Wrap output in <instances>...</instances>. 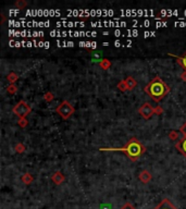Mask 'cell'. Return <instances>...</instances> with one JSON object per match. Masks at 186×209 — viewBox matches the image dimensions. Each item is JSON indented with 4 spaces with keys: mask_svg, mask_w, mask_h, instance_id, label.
<instances>
[{
    "mask_svg": "<svg viewBox=\"0 0 186 209\" xmlns=\"http://www.w3.org/2000/svg\"><path fill=\"white\" fill-rule=\"evenodd\" d=\"M101 152H124L126 154V156L129 157L132 161H136L137 159H139V157L146 152V148L138 139L135 137H132L129 142L126 143V145L120 148H100Z\"/></svg>",
    "mask_w": 186,
    "mask_h": 209,
    "instance_id": "cell-1",
    "label": "cell"
},
{
    "mask_svg": "<svg viewBox=\"0 0 186 209\" xmlns=\"http://www.w3.org/2000/svg\"><path fill=\"white\" fill-rule=\"evenodd\" d=\"M169 92H170V87L159 76L155 77L154 80L149 83L148 85H146V87H145V93H147L151 97V99L156 102L160 101L164 96H166V95L169 94Z\"/></svg>",
    "mask_w": 186,
    "mask_h": 209,
    "instance_id": "cell-2",
    "label": "cell"
},
{
    "mask_svg": "<svg viewBox=\"0 0 186 209\" xmlns=\"http://www.w3.org/2000/svg\"><path fill=\"white\" fill-rule=\"evenodd\" d=\"M74 111H75L74 107H73L72 105L70 104L67 100H63V101L56 108V112H57L62 119H64V120L69 119V118L74 113Z\"/></svg>",
    "mask_w": 186,
    "mask_h": 209,
    "instance_id": "cell-3",
    "label": "cell"
},
{
    "mask_svg": "<svg viewBox=\"0 0 186 209\" xmlns=\"http://www.w3.org/2000/svg\"><path fill=\"white\" fill-rule=\"evenodd\" d=\"M12 111L16 117L19 118H26V116H28L32 111V108L26 104V101L24 100H20L15 105L14 107L12 108Z\"/></svg>",
    "mask_w": 186,
    "mask_h": 209,
    "instance_id": "cell-4",
    "label": "cell"
},
{
    "mask_svg": "<svg viewBox=\"0 0 186 209\" xmlns=\"http://www.w3.org/2000/svg\"><path fill=\"white\" fill-rule=\"evenodd\" d=\"M138 112L144 119L148 120L152 117V115H155V108H152L151 105L149 104V102H145L138 109Z\"/></svg>",
    "mask_w": 186,
    "mask_h": 209,
    "instance_id": "cell-5",
    "label": "cell"
},
{
    "mask_svg": "<svg viewBox=\"0 0 186 209\" xmlns=\"http://www.w3.org/2000/svg\"><path fill=\"white\" fill-rule=\"evenodd\" d=\"M51 180H52L53 182H55V183H56L57 185H59V184H61L62 182L64 181V180H65V177H64V174L62 173L61 171H57V172H55V173L52 174Z\"/></svg>",
    "mask_w": 186,
    "mask_h": 209,
    "instance_id": "cell-6",
    "label": "cell"
},
{
    "mask_svg": "<svg viewBox=\"0 0 186 209\" xmlns=\"http://www.w3.org/2000/svg\"><path fill=\"white\" fill-rule=\"evenodd\" d=\"M175 148L181 152L182 155H184L186 158V137H184L183 139L179 141V142L175 144Z\"/></svg>",
    "mask_w": 186,
    "mask_h": 209,
    "instance_id": "cell-7",
    "label": "cell"
},
{
    "mask_svg": "<svg viewBox=\"0 0 186 209\" xmlns=\"http://www.w3.org/2000/svg\"><path fill=\"white\" fill-rule=\"evenodd\" d=\"M138 178H139V180H140V181L144 183V184H147V183H148V182L151 180L152 177H151V173H150L148 170H143V171L139 173Z\"/></svg>",
    "mask_w": 186,
    "mask_h": 209,
    "instance_id": "cell-8",
    "label": "cell"
},
{
    "mask_svg": "<svg viewBox=\"0 0 186 209\" xmlns=\"http://www.w3.org/2000/svg\"><path fill=\"white\" fill-rule=\"evenodd\" d=\"M155 209H176V208L170 203L169 199H163V200L159 204V206L156 207Z\"/></svg>",
    "mask_w": 186,
    "mask_h": 209,
    "instance_id": "cell-9",
    "label": "cell"
},
{
    "mask_svg": "<svg viewBox=\"0 0 186 209\" xmlns=\"http://www.w3.org/2000/svg\"><path fill=\"white\" fill-rule=\"evenodd\" d=\"M169 56L175 58V59L177 60V63L185 70V72H186V52L183 56H181V57H179V56H174V55H172V53H169Z\"/></svg>",
    "mask_w": 186,
    "mask_h": 209,
    "instance_id": "cell-10",
    "label": "cell"
},
{
    "mask_svg": "<svg viewBox=\"0 0 186 209\" xmlns=\"http://www.w3.org/2000/svg\"><path fill=\"white\" fill-rule=\"evenodd\" d=\"M125 82H126L127 86H129V90H133V88H134V87L137 85L135 79H134V77H132V76L126 77V79H125Z\"/></svg>",
    "mask_w": 186,
    "mask_h": 209,
    "instance_id": "cell-11",
    "label": "cell"
},
{
    "mask_svg": "<svg viewBox=\"0 0 186 209\" xmlns=\"http://www.w3.org/2000/svg\"><path fill=\"white\" fill-rule=\"evenodd\" d=\"M17 79H19V76H17V74H15L14 72H10L7 75V80L10 84H14V83L17 81Z\"/></svg>",
    "mask_w": 186,
    "mask_h": 209,
    "instance_id": "cell-12",
    "label": "cell"
},
{
    "mask_svg": "<svg viewBox=\"0 0 186 209\" xmlns=\"http://www.w3.org/2000/svg\"><path fill=\"white\" fill-rule=\"evenodd\" d=\"M21 180L23 181V183H25V184H31L33 182V177L31 175L30 173H25L22 175V178H21Z\"/></svg>",
    "mask_w": 186,
    "mask_h": 209,
    "instance_id": "cell-13",
    "label": "cell"
},
{
    "mask_svg": "<svg viewBox=\"0 0 186 209\" xmlns=\"http://www.w3.org/2000/svg\"><path fill=\"white\" fill-rule=\"evenodd\" d=\"M99 65L104 70H108L110 67H111V62H110L108 59H102L101 61L99 62Z\"/></svg>",
    "mask_w": 186,
    "mask_h": 209,
    "instance_id": "cell-14",
    "label": "cell"
},
{
    "mask_svg": "<svg viewBox=\"0 0 186 209\" xmlns=\"http://www.w3.org/2000/svg\"><path fill=\"white\" fill-rule=\"evenodd\" d=\"M118 87H119V90H122V92H126V90H129V86H127L126 82H125V80L121 81V82H119V84H118Z\"/></svg>",
    "mask_w": 186,
    "mask_h": 209,
    "instance_id": "cell-15",
    "label": "cell"
},
{
    "mask_svg": "<svg viewBox=\"0 0 186 209\" xmlns=\"http://www.w3.org/2000/svg\"><path fill=\"white\" fill-rule=\"evenodd\" d=\"M7 92L9 93V94H11V95L16 94V92H17L16 85H15V84H10L9 86L7 87Z\"/></svg>",
    "mask_w": 186,
    "mask_h": 209,
    "instance_id": "cell-16",
    "label": "cell"
},
{
    "mask_svg": "<svg viewBox=\"0 0 186 209\" xmlns=\"http://www.w3.org/2000/svg\"><path fill=\"white\" fill-rule=\"evenodd\" d=\"M26 6H27L26 1H23V0H17L16 2H15V7H16L17 9H24Z\"/></svg>",
    "mask_w": 186,
    "mask_h": 209,
    "instance_id": "cell-17",
    "label": "cell"
},
{
    "mask_svg": "<svg viewBox=\"0 0 186 209\" xmlns=\"http://www.w3.org/2000/svg\"><path fill=\"white\" fill-rule=\"evenodd\" d=\"M28 121L26 118H19V122H17V124L20 125L21 127H25L26 125H27Z\"/></svg>",
    "mask_w": 186,
    "mask_h": 209,
    "instance_id": "cell-18",
    "label": "cell"
},
{
    "mask_svg": "<svg viewBox=\"0 0 186 209\" xmlns=\"http://www.w3.org/2000/svg\"><path fill=\"white\" fill-rule=\"evenodd\" d=\"M44 99H45L47 102H50L52 99H53V94H52L51 92H47L45 95H44Z\"/></svg>",
    "mask_w": 186,
    "mask_h": 209,
    "instance_id": "cell-19",
    "label": "cell"
},
{
    "mask_svg": "<svg viewBox=\"0 0 186 209\" xmlns=\"http://www.w3.org/2000/svg\"><path fill=\"white\" fill-rule=\"evenodd\" d=\"M169 137H170V139H172V141H176V139H179L180 134L177 132H175V131H171L169 134Z\"/></svg>",
    "mask_w": 186,
    "mask_h": 209,
    "instance_id": "cell-20",
    "label": "cell"
},
{
    "mask_svg": "<svg viewBox=\"0 0 186 209\" xmlns=\"http://www.w3.org/2000/svg\"><path fill=\"white\" fill-rule=\"evenodd\" d=\"M15 150H16L17 152H24L25 150V146L23 144H21V143H19V144L15 145Z\"/></svg>",
    "mask_w": 186,
    "mask_h": 209,
    "instance_id": "cell-21",
    "label": "cell"
},
{
    "mask_svg": "<svg viewBox=\"0 0 186 209\" xmlns=\"http://www.w3.org/2000/svg\"><path fill=\"white\" fill-rule=\"evenodd\" d=\"M180 132H181V134L183 135L184 137H186V122L180 127Z\"/></svg>",
    "mask_w": 186,
    "mask_h": 209,
    "instance_id": "cell-22",
    "label": "cell"
},
{
    "mask_svg": "<svg viewBox=\"0 0 186 209\" xmlns=\"http://www.w3.org/2000/svg\"><path fill=\"white\" fill-rule=\"evenodd\" d=\"M155 113H157V115H161V113H163V109H162L160 106H157V107L155 108Z\"/></svg>",
    "mask_w": 186,
    "mask_h": 209,
    "instance_id": "cell-23",
    "label": "cell"
},
{
    "mask_svg": "<svg viewBox=\"0 0 186 209\" xmlns=\"http://www.w3.org/2000/svg\"><path fill=\"white\" fill-rule=\"evenodd\" d=\"M121 209H135V208H134V206H133V205H131V204H129V203H126V204L124 205V206L122 207Z\"/></svg>",
    "mask_w": 186,
    "mask_h": 209,
    "instance_id": "cell-24",
    "label": "cell"
},
{
    "mask_svg": "<svg viewBox=\"0 0 186 209\" xmlns=\"http://www.w3.org/2000/svg\"><path fill=\"white\" fill-rule=\"evenodd\" d=\"M181 79L183 81H186V72H185V71H184V72L181 74Z\"/></svg>",
    "mask_w": 186,
    "mask_h": 209,
    "instance_id": "cell-25",
    "label": "cell"
}]
</instances>
